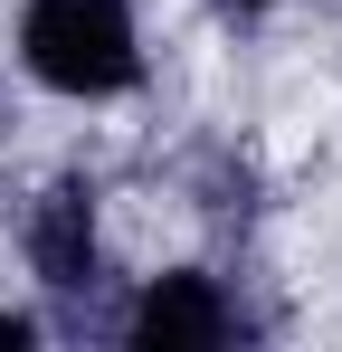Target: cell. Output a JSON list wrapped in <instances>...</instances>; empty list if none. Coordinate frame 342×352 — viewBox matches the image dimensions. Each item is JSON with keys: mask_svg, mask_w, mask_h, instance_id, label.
I'll list each match as a JSON object with an SVG mask.
<instances>
[{"mask_svg": "<svg viewBox=\"0 0 342 352\" xmlns=\"http://www.w3.org/2000/svg\"><path fill=\"white\" fill-rule=\"evenodd\" d=\"M19 58L38 67L57 96H124V86L143 76L133 10H124V0H29Z\"/></svg>", "mask_w": 342, "mask_h": 352, "instance_id": "1", "label": "cell"}, {"mask_svg": "<svg viewBox=\"0 0 342 352\" xmlns=\"http://www.w3.org/2000/svg\"><path fill=\"white\" fill-rule=\"evenodd\" d=\"M29 257H38V276L57 295L95 286V190L86 181H57L48 200L29 210Z\"/></svg>", "mask_w": 342, "mask_h": 352, "instance_id": "2", "label": "cell"}, {"mask_svg": "<svg viewBox=\"0 0 342 352\" xmlns=\"http://www.w3.org/2000/svg\"><path fill=\"white\" fill-rule=\"evenodd\" d=\"M133 343L143 352H200V343H228V305L209 276H162V286H143L133 305Z\"/></svg>", "mask_w": 342, "mask_h": 352, "instance_id": "3", "label": "cell"}, {"mask_svg": "<svg viewBox=\"0 0 342 352\" xmlns=\"http://www.w3.org/2000/svg\"><path fill=\"white\" fill-rule=\"evenodd\" d=\"M0 343H10V352L29 343V314H0Z\"/></svg>", "mask_w": 342, "mask_h": 352, "instance_id": "4", "label": "cell"}]
</instances>
